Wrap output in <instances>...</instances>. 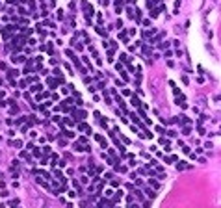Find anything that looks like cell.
I'll list each match as a JSON object with an SVG mask.
<instances>
[{"mask_svg":"<svg viewBox=\"0 0 221 208\" xmlns=\"http://www.w3.org/2000/svg\"><path fill=\"white\" fill-rule=\"evenodd\" d=\"M78 128H80L82 132H89V126H88V125H84V123H82V125H78Z\"/></svg>","mask_w":221,"mask_h":208,"instance_id":"6da1fadb","label":"cell"},{"mask_svg":"<svg viewBox=\"0 0 221 208\" xmlns=\"http://www.w3.org/2000/svg\"><path fill=\"white\" fill-rule=\"evenodd\" d=\"M177 167H178V169H180V171H182V169H188V167H189V166H188V164H186V162H180V164H178V166H177Z\"/></svg>","mask_w":221,"mask_h":208,"instance_id":"7a4b0ae2","label":"cell"},{"mask_svg":"<svg viewBox=\"0 0 221 208\" xmlns=\"http://www.w3.org/2000/svg\"><path fill=\"white\" fill-rule=\"evenodd\" d=\"M154 4H156V0H147V6H149V7H152Z\"/></svg>","mask_w":221,"mask_h":208,"instance_id":"3957f363","label":"cell"},{"mask_svg":"<svg viewBox=\"0 0 221 208\" xmlns=\"http://www.w3.org/2000/svg\"><path fill=\"white\" fill-rule=\"evenodd\" d=\"M13 145H15V147H22V141L21 139H19V141H13Z\"/></svg>","mask_w":221,"mask_h":208,"instance_id":"277c9868","label":"cell"},{"mask_svg":"<svg viewBox=\"0 0 221 208\" xmlns=\"http://www.w3.org/2000/svg\"><path fill=\"white\" fill-rule=\"evenodd\" d=\"M214 6H218V7H219V6H221V0H214Z\"/></svg>","mask_w":221,"mask_h":208,"instance_id":"5b68a950","label":"cell"}]
</instances>
